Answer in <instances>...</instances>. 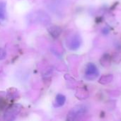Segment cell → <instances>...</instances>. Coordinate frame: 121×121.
Returning a JSON list of instances; mask_svg holds the SVG:
<instances>
[{
    "label": "cell",
    "mask_w": 121,
    "mask_h": 121,
    "mask_svg": "<svg viewBox=\"0 0 121 121\" xmlns=\"http://www.w3.org/2000/svg\"><path fill=\"white\" fill-rule=\"evenodd\" d=\"M6 4L4 1L0 2V23L6 18Z\"/></svg>",
    "instance_id": "4"
},
{
    "label": "cell",
    "mask_w": 121,
    "mask_h": 121,
    "mask_svg": "<svg viewBox=\"0 0 121 121\" xmlns=\"http://www.w3.org/2000/svg\"><path fill=\"white\" fill-rule=\"evenodd\" d=\"M13 91V88H11V89H9L8 90V93H7V95H8V97L10 99H15L17 96H18V91L15 89H14V91Z\"/></svg>",
    "instance_id": "6"
},
{
    "label": "cell",
    "mask_w": 121,
    "mask_h": 121,
    "mask_svg": "<svg viewBox=\"0 0 121 121\" xmlns=\"http://www.w3.org/2000/svg\"><path fill=\"white\" fill-rule=\"evenodd\" d=\"M48 30L50 35L52 38H57L61 33V29L58 26H55L50 27Z\"/></svg>",
    "instance_id": "3"
},
{
    "label": "cell",
    "mask_w": 121,
    "mask_h": 121,
    "mask_svg": "<svg viewBox=\"0 0 121 121\" xmlns=\"http://www.w3.org/2000/svg\"><path fill=\"white\" fill-rule=\"evenodd\" d=\"M65 96L62 95V94H58L56 97V106L57 107H60L64 105L65 102Z\"/></svg>",
    "instance_id": "5"
},
{
    "label": "cell",
    "mask_w": 121,
    "mask_h": 121,
    "mask_svg": "<svg viewBox=\"0 0 121 121\" xmlns=\"http://www.w3.org/2000/svg\"><path fill=\"white\" fill-rule=\"evenodd\" d=\"M6 56V51L2 49V48H0V60H4Z\"/></svg>",
    "instance_id": "7"
},
{
    "label": "cell",
    "mask_w": 121,
    "mask_h": 121,
    "mask_svg": "<svg viewBox=\"0 0 121 121\" xmlns=\"http://www.w3.org/2000/svg\"><path fill=\"white\" fill-rule=\"evenodd\" d=\"M31 19L36 23H40L43 26L48 25L50 22V18L48 14L43 11H38L32 15Z\"/></svg>",
    "instance_id": "2"
},
{
    "label": "cell",
    "mask_w": 121,
    "mask_h": 121,
    "mask_svg": "<svg viewBox=\"0 0 121 121\" xmlns=\"http://www.w3.org/2000/svg\"><path fill=\"white\" fill-rule=\"evenodd\" d=\"M22 109V106L18 104H13L12 106L9 108L4 115V119L7 121H14L18 115L20 113Z\"/></svg>",
    "instance_id": "1"
}]
</instances>
